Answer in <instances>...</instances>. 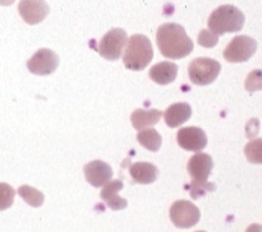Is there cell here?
Segmentation results:
<instances>
[{
    "label": "cell",
    "instance_id": "1",
    "mask_svg": "<svg viewBox=\"0 0 262 232\" xmlns=\"http://www.w3.org/2000/svg\"><path fill=\"white\" fill-rule=\"evenodd\" d=\"M157 44L160 53L169 60L184 58L193 50V42L187 36L186 29L176 22H167L159 27Z\"/></svg>",
    "mask_w": 262,
    "mask_h": 232
},
{
    "label": "cell",
    "instance_id": "2",
    "mask_svg": "<svg viewBox=\"0 0 262 232\" xmlns=\"http://www.w3.org/2000/svg\"><path fill=\"white\" fill-rule=\"evenodd\" d=\"M245 24V16L237 7L225 4L213 11L208 19V28L216 35L240 32Z\"/></svg>",
    "mask_w": 262,
    "mask_h": 232
},
{
    "label": "cell",
    "instance_id": "3",
    "mask_svg": "<svg viewBox=\"0 0 262 232\" xmlns=\"http://www.w3.org/2000/svg\"><path fill=\"white\" fill-rule=\"evenodd\" d=\"M154 57V50L148 37L134 35L128 38L127 46L123 53V65L126 69L134 71L144 70Z\"/></svg>",
    "mask_w": 262,
    "mask_h": 232
},
{
    "label": "cell",
    "instance_id": "4",
    "mask_svg": "<svg viewBox=\"0 0 262 232\" xmlns=\"http://www.w3.org/2000/svg\"><path fill=\"white\" fill-rule=\"evenodd\" d=\"M212 169H213V161L207 153L199 152L189 159L187 164V170L192 177L191 190H189L192 197L195 198L196 191H202V195L204 194L203 190L213 191L214 185L208 184V177L211 174Z\"/></svg>",
    "mask_w": 262,
    "mask_h": 232
},
{
    "label": "cell",
    "instance_id": "5",
    "mask_svg": "<svg viewBox=\"0 0 262 232\" xmlns=\"http://www.w3.org/2000/svg\"><path fill=\"white\" fill-rule=\"evenodd\" d=\"M221 70V65L216 60L208 57L195 58L188 66L189 80L193 85L198 86H207L211 85L219 76Z\"/></svg>",
    "mask_w": 262,
    "mask_h": 232
},
{
    "label": "cell",
    "instance_id": "6",
    "mask_svg": "<svg viewBox=\"0 0 262 232\" xmlns=\"http://www.w3.org/2000/svg\"><path fill=\"white\" fill-rule=\"evenodd\" d=\"M127 33L121 28H113L98 44V53L109 61H117L127 46Z\"/></svg>",
    "mask_w": 262,
    "mask_h": 232
},
{
    "label": "cell",
    "instance_id": "7",
    "mask_svg": "<svg viewBox=\"0 0 262 232\" xmlns=\"http://www.w3.org/2000/svg\"><path fill=\"white\" fill-rule=\"evenodd\" d=\"M257 50V41L249 36H236L224 50V58L232 64L246 62Z\"/></svg>",
    "mask_w": 262,
    "mask_h": 232
},
{
    "label": "cell",
    "instance_id": "8",
    "mask_svg": "<svg viewBox=\"0 0 262 232\" xmlns=\"http://www.w3.org/2000/svg\"><path fill=\"white\" fill-rule=\"evenodd\" d=\"M171 222L178 228H191L200 220V210L189 200H176L169 209Z\"/></svg>",
    "mask_w": 262,
    "mask_h": 232
},
{
    "label": "cell",
    "instance_id": "9",
    "mask_svg": "<svg viewBox=\"0 0 262 232\" xmlns=\"http://www.w3.org/2000/svg\"><path fill=\"white\" fill-rule=\"evenodd\" d=\"M60 58L51 49H40L27 62L28 70L36 75H49L58 67Z\"/></svg>",
    "mask_w": 262,
    "mask_h": 232
},
{
    "label": "cell",
    "instance_id": "10",
    "mask_svg": "<svg viewBox=\"0 0 262 232\" xmlns=\"http://www.w3.org/2000/svg\"><path fill=\"white\" fill-rule=\"evenodd\" d=\"M176 141L183 149L199 153L207 146L208 139L202 128L186 127L180 128V131L176 135Z\"/></svg>",
    "mask_w": 262,
    "mask_h": 232
},
{
    "label": "cell",
    "instance_id": "11",
    "mask_svg": "<svg viewBox=\"0 0 262 232\" xmlns=\"http://www.w3.org/2000/svg\"><path fill=\"white\" fill-rule=\"evenodd\" d=\"M19 13L27 24L36 25L48 16L49 6L45 0H20Z\"/></svg>",
    "mask_w": 262,
    "mask_h": 232
},
{
    "label": "cell",
    "instance_id": "12",
    "mask_svg": "<svg viewBox=\"0 0 262 232\" xmlns=\"http://www.w3.org/2000/svg\"><path fill=\"white\" fill-rule=\"evenodd\" d=\"M85 178L94 188H103L106 184H109L113 178V169L109 164L96 160L89 162L83 168Z\"/></svg>",
    "mask_w": 262,
    "mask_h": 232
},
{
    "label": "cell",
    "instance_id": "13",
    "mask_svg": "<svg viewBox=\"0 0 262 232\" xmlns=\"http://www.w3.org/2000/svg\"><path fill=\"white\" fill-rule=\"evenodd\" d=\"M122 189H123V182L121 179H114L106 184L101 190V198L112 210L118 211L127 207V200L118 195Z\"/></svg>",
    "mask_w": 262,
    "mask_h": 232
},
{
    "label": "cell",
    "instance_id": "14",
    "mask_svg": "<svg viewBox=\"0 0 262 232\" xmlns=\"http://www.w3.org/2000/svg\"><path fill=\"white\" fill-rule=\"evenodd\" d=\"M191 115L192 108L188 103H175L167 108L163 114V118L169 128H176L189 120Z\"/></svg>",
    "mask_w": 262,
    "mask_h": 232
},
{
    "label": "cell",
    "instance_id": "15",
    "mask_svg": "<svg viewBox=\"0 0 262 232\" xmlns=\"http://www.w3.org/2000/svg\"><path fill=\"white\" fill-rule=\"evenodd\" d=\"M159 170L151 162H135L130 166V175L134 182L148 185L157 181Z\"/></svg>",
    "mask_w": 262,
    "mask_h": 232
},
{
    "label": "cell",
    "instance_id": "16",
    "mask_svg": "<svg viewBox=\"0 0 262 232\" xmlns=\"http://www.w3.org/2000/svg\"><path fill=\"white\" fill-rule=\"evenodd\" d=\"M148 75H150L151 81H154L158 85H169V83H172L176 80L178 66L172 62L163 61V62L154 65L150 69Z\"/></svg>",
    "mask_w": 262,
    "mask_h": 232
},
{
    "label": "cell",
    "instance_id": "17",
    "mask_svg": "<svg viewBox=\"0 0 262 232\" xmlns=\"http://www.w3.org/2000/svg\"><path fill=\"white\" fill-rule=\"evenodd\" d=\"M163 116V112L159 111V110H135L133 114H131V123H133V127L135 130H144L146 127H151V125L157 124L158 121L162 119Z\"/></svg>",
    "mask_w": 262,
    "mask_h": 232
},
{
    "label": "cell",
    "instance_id": "18",
    "mask_svg": "<svg viewBox=\"0 0 262 232\" xmlns=\"http://www.w3.org/2000/svg\"><path fill=\"white\" fill-rule=\"evenodd\" d=\"M138 143L150 152H158L162 146V136L155 128H144L137 136Z\"/></svg>",
    "mask_w": 262,
    "mask_h": 232
},
{
    "label": "cell",
    "instance_id": "19",
    "mask_svg": "<svg viewBox=\"0 0 262 232\" xmlns=\"http://www.w3.org/2000/svg\"><path fill=\"white\" fill-rule=\"evenodd\" d=\"M17 193H19L20 197L26 200L29 206L32 207H40L44 203V194L41 191H38L37 189L32 188V186H28V185H23L17 189Z\"/></svg>",
    "mask_w": 262,
    "mask_h": 232
},
{
    "label": "cell",
    "instance_id": "20",
    "mask_svg": "<svg viewBox=\"0 0 262 232\" xmlns=\"http://www.w3.org/2000/svg\"><path fill=\"white\" fill-rule=\"evenodd\" d=\"M245 156L252 164H262V139H254L245 145Z\"/></svg>",
    "mask_w": 262,
    "mask_h": 232
},
{
    "label": "cell",
    "instance_id": "21",
    "mask_svg": "<svg viewBox=\"0 0 262 232\" xmlns=\"http://www.w3.org/2000/svg\"><path fill=\"white\" fill-rule=\"evenodd\" d=\"M15 195H16V190L11 185L0 182V211L7 210L12 206Z\"/></svg>",
    "mask_w": 262,
    "mask_h": 232
},
{
    "label": "cell",
    "instance_id": "22",
    "mask_svg": "<svg viewBox=\"0 0 262 232\" xmlns=\"http://www.w3.org/2000/svg\"><path fill=\"white\" fill-rule=\"evenodd\" d=\"M245 89L249 92L262 90V70H253L245 81Z\"/></svg>",
    "mask_w": 262,
    "mask_h": 232
},
{
    "label": "cell",
    "instance_id": "23",
    "mask_svg": "<svg viewBox=\"0 0 262 232\" xmlns=\"http://www.w3.org/2000/svg\"><path fill=\"white\" fill-rule=\"evenodd\" d=\"M219 42V35H216L212 31H202L199 35V44L204 46V48H213Z\"/></svg>",
    "mask_w": 262,
    "mask_h": 232
},
{
    "label": "cell",
    "instance_id": "24",
    "mask_svg": "<svg viewBox=\"0 0 262 232\" xmlns=\"http://www.w3.org/2000/svg\"><path fill=\"white\" fill-rule=\"evenodd\" d=\"M246 232H262L261 224H252L246 228Z\"/></svg>",
    "mask_w": 262,
    "mask_h": 232
},
{
    "label": "cell",
    "instance_id": "25",
    "mask_svg": "<svg viewBox=\"0 0 262 232\" xmlns=\"http://www.w3.org/2000/svg\"><path fill=\"white\" fill-rule=\"evenodd\" d=\"M15 3V0H0V6H12V4Z\"/></svg>",
    "mask_w": 262,
    "mask_h": 232
},
{
    "label": "cell",
    "instance_id": "26",
    "mask_svg": "<svg viewBox=\"0 0 262 232\" xmlns=\"http://www.w3.org/2000/svg\"><path fill=\"white\" fill-rule=\"evenodd\" d=\"M198 232H205V231H198Z\"/></svg>",
    "mask_w": 262,
    "mask_h": 232
}]
</instances>
